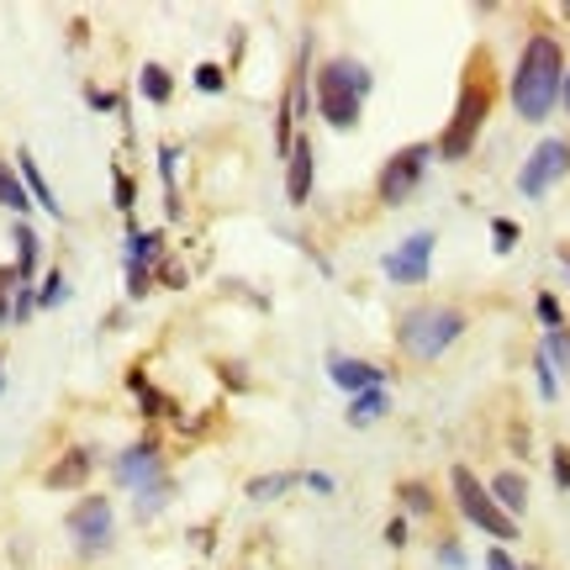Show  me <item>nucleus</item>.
<instances>
[{
    "label": "nucleus",
    "instance_id": "39448f33",
    "mask_svg": "<svg viewBox=\"0 0 570 570\" xmlns=\"http://www.w3.org/2000/svg\"><path fill=\"white\" fill-rule=\"evenodd\" d=\"M449 491H454V507H459V518L470 523V529H481L487 539L496 544H513L523 523H513L502 507H496V496L487 491V481L470 470V465H449Z\"/></svg>",
    "mask_w": 570,
    "mask_h": 570
},
{
    "label": "nucleus",
    "instance_id": "c756f323",
    "mask_svg": "<svg viewBox=\"0 0 570 570\" xmlns=\"http://www.w3.org/2000/svg\"><path fill=\"white\" fill-rule=\"evenodd\" d=\"M59 301H69V281H64V270H48L38 285V312H53Z\"/></svg>",
    "mask_w": 570,
    "mask_h": 570
},
{
    "label": "nucleus",
    "instance_id": "cd10ccee",
    "mask_svg": "<svg viewBox=\"0 0 570 570\" xmlns=\"http://www.w3.org/2000/svg\"><path fill=\"white\" fill-rule=\"evenodd\" d=\"M433 560L444 570H470V555H465V544H459L454 533H439V539H433Z\"/></svg>",
    "mask_w": 570,
    "mask_h": 570
},
{
    "label": "nucleus",
    "instance_id": "a211bd4d",
    "mask_svg": "<svg viewBox=\"0 0 570 570\" xmlns=\"http://www.w3.org/2000/svg\"><path fill=\"white\" fill-rule=\"evenodd\" d=\"M0 206L11 211V222H33V191L22 185V174H16V164H0Z\"/></svg>",
    "mask_w": 570,
    "mask_h": 570
},
{
    "label": "nucleus",
    "instance_id": "0eeeda50",
    "mask_svg": "<svg viewBox=\"0 0 570 570\" xmlns=\"http://www.w3.org/2000/svg\"><path fill=\"white\" fill-rule=\"evenodd\" d=\"M439 159L433 154V143H407V148H397L391 159L380 164V174H375V202L386 206V211H397V206H407L417 191H423V180H428V164Z\"/></svg>",
    "mask_w": 570,
    "mask_h": 570
},
{
    "label": "nucleus",
    "instance_id": "423d86ee",
    "mask_svg": "<svg viewBox=\"0 0 570 570\" xmlns=\"http://www.w3.org/2000/svg\"><path fill=\"white\" fill-rule=\"evenodd\" d=\"M64 533H69L80 560H106L117 549V507L101 491H85L80 502L64 513Z\"/></svg>",
    "mask_w": 570,
    "mask_h": 570
},
{
    "label": "nucleus",
    "instance_id": "20e7f679",
    "mask_svg": "<svg viewBox=\"0 0 570 570\" xmlns=\"http://www.w3.org/2000/svg\"><path fill=\"white\" fill-rule=\"evenodd\" d=\"M465 333H470V312L459 301H423V307H407L397 318V349L412 365H433Z\"/></svg>",
    "mask_w": 570,
    "mask_h": 570
},
{
    "label": "nucleus",
    "instance_id": "4468645a",
    "mask_svg": "<svg viewBox=\"0 0 570 570\" xmlns=\"http://www.w3.org/2000/svg\"><path fill=\"white\" fill-rule=\"evenodd\" d=\"M11 164H16V174H22V185L33 191V202H38L42 211L53 217V222H64V202L53 196V185H48V174H42L38 154H33V148H16V159H11Z\"/></svg>",
    "mask_w": 570,
    "mask_h": 570
},
{
    "label": "nucleus",
    "instance_id": "72a5a7b5",
    "mask_svg": "<svg viewBox=\"0 0 570 570\" xmlns=\"http://www.w3.org/2000/svg\"><path fill=\"white\" fill-rule=\"evenodd\" d=\"M191 80H196V90H206V95H222V90H228V75H222L217 64H202Z\"/></svg>",
    "mask_w": 570,
    "mask_h": 570
},
{
    "label": "nucleus",
    "instance_id": "7c9ffc66",
    "mask_svg": "<svg viewBox=\"0 0 570 570\" xmlns=\"http://www.w3.org/2000/svg\"><path fill=\"white\" fill-rule=\"evenodd\" d=\"M85 106L90 112H122V95L117 90H101V85H85Z\"/></svg>",
    "mask_w": 570,
    "mask_h": 570
},
{
    "label": "nucleus",
    "instance_id": "f704fd0d",
    "mask_svg": "<svg viewBox=\"0 0 570 570\" xmlns=\"http://www.w3.org/2000/svg\"><path fill=\"white\" fill-rule=\"evenodd\" d=\"M386 544H391V549H407V544H412V518H407V513L386 523Z\"/></svg>",
    "mask_w": 570,
    "mask_h": 570
},
{
    "label": "nucleus",
    "instance_id": "a878e982",
    "mask_svg": "<svg viewBox=\"0 0 570 570\" xmlns=\"http://www.w3.org/2000/svg\"><path fill=\"white\" fill-rule=\"evenodd\" d=\"M122 270H127V301H143L154 285H159V270L154 264H138V259H122Z\"/></svg>",
    "mask_w": 570,
    "mask_h": 570
},
{
    "label": "nucleus",
    "instance_id": "dca6fc26",
    "mask_svg": "<svg viewBox=\"0 0 570 570\" xmlns=\"http://www.w3.org/2000/svg\"><path fill=\"white\" fill-rule=\"evenodd\" d=\"M386 412H391V386H370L360 397H349L344 423H349V428H370V423H380Z\"/></svg>",
    "mask_w": 570,
    "mask_h": 570
},
{
    "label": "nucleus",
    "instance_id": "f8f14e48",
    "mask_svg": "<svg viewBox=\"0 0 570 570\" xmlns=\"http://www.w3.org/2000/svg\"><path fill=\"white\" fill-rule=\"evenodd\" d=\"M95 465H101V454L95 444H69L48 470H42V487L48 491H80L90 476H95Z\"/></svg>",
    "mask_w": 570,
    "mask_h": 570
},
{
    "label": "nucleus",
    "instance_id": "e433bc0d",
    "mask_svg": "<svg viewBox=\"0 0 570 570\" xmlns=\"http://www.w3.org/2000/svg\"><path fill=\"white\" fill-rule=\"evenodd\" d=\"M185 281H191V275H185V264H174V259H164V264H159V285H169V290H180Z\"/></svg>",
    "mask_w": 570,
    "mask_h": 570
},
{
    "label": "nucleus",
    "instance_id": "c9c22d12",
    "mask_svg": "<svg viewBox=\"0 0 570 570\" xmlns=\"http://www.w3.org/2000/svg\"><path fill=\"white\" fill-rule=\"evenodd\" d=\"M301 487L318 491V496H333V491H338V481H333L327 470H307V476H301Z\"/></svg>",
    "mask_w": 570,
    "mask_h": 570
},
{
    "label": "nucleus",
    "instance_id": "c03bdc74",
    "mask_svg": "<svg viewBox=\"0 0 570 570\" xmlns=\"http://www.w3.org/2000/svg\"><path fill=\"white\" fill-rule=\"evenodd\" d=\"M560 16H566V22H570V0H566V5H560Z\"/></svg>",
    "mask_w": 570,
    "mask_h": 570
},
{
    "label": "nucleus",
    "instance_id": "9b49d317",
    "mask_svg": "<svg viewBox=\"0 0 570 570\" xmlns=\"http://www.w3.org/2000/svg\"><path fill=\"white\" fill-rule=\"evenodd\" d=\"M312 180H318V138L312 132H296V143L285 154V202L307 206L312 202Z\"/></svg>",
    "mask_w": 570,
    "mask_h": 570
},
{
    "label": "nucleus",
    "instance_id": "4be33fe9",
    "mask_svg": "<svg viewBox=\"0 0 570 570\" xmlns=\"http://www.w3.org/2000/svg\"><path fill=\"white\" fill-rule=\"evenodd\" d=\"M290 487H301V476H296V470H264V476H254V481L244 487V496H248V502H281Z\"/></svg>",
    "mask_w": 570,
    "mask_h": 570
},
{
    "label": "nucleus",
    "instance_id": "aec40b11",
    "mask_svg": "<svg viewBox=\"0 0 570 570\" xmlns=\"http://www.w3.org/2000/svg\"><path fill=\"white\" fill-rule=\"evenodd\" d=\"M138 95H143L148 106H169V101H174V75L164 69L159 59H148V64L138 69Z\"/></svg>",
    "mask_w": 570,
    "mask_h": 570
},
{
    "label": "nucleus",
    "instance_id": "4c0bfd02",
    "mask_svg": "<svg viewBox=\"0 0 570 570\" xmlns=\"http://www.w3.org/2000/svg\"><path fill=\"white\" fill-rule=\"evenodd\" d=\"M487 570H523V566L507 555V544H491V549H487Z\"/></svg>",
    "mask_w": 570,
    "mask_h": 570
},
{
    "label": "nucleus",
    "instance_id": "473e14b6",
    "mask_svg": "<svg viewBox=\"0 0 570 570\" xmlns=\"http://www.w3.org/2000/svg\"><path fill=\"white\" fill-rule=\"evenodd\" d=\"M491 244H496V254H513V244H518V222H513V217H496V222H491Z\"/></svg>",
    "mask_w": 570,
    "mask_h": 570
},
{
    "label": "nucleus",
    "instance_id": "2eb2a0df",
    "mask_svg": "<svg viewBox=\"0 0 570 570\" xmlns=\"http://www.w3.org/2000/svg\"><path fill=\"white\" fill-rule=\"evenodd\" d=\"M487 491L496 496V507H502V513H507L513 523H518V518L529 513V481H523L518 470H502V476H491Z\"/></svg>",
    "mask_w": 570,
    "mask_h": 570
},
{
    "label": "nucleus",
    "instance_id": "79ce46f5",
    "mask_svg": "<svg viewBox=\"0 0 570 570\" xmlns=\"http://www.w3.org/2000/svg\"><path fill=\"white\" fill-rule=\"evenodd\" d=\"M560 112L570 117V69H566V90H560Z\"/></svg>",
    "mask_w": 570,
    "mask_h": 570
},
{
    "label": "nucleus",
    "instance_id": "b1692460",
    "mask_svg": "<svg viewBox=\"0 0 570 570\" xmlns=\"http://www.w3.org/2000/svg\"><path fill=\"white\" fill-rule=\"evenodd\" d=\"M539 354L549 360V370H555V375H566V380H570V327H555V333H544Z\"/></svg>",
    "mask_w": 570,
    "mask_h": 570
},
{
    "label": "nucleus",
    "instance_id": "a19ab883",
    "mask_svg": "<svg viewBox=\"0 0 570 570\" xmlns=\"http://www.w3.org/2000/svg\"><path fill=\"white\" fill-rule=\"evenodd\" d=\"M555 259H560V270L570 275V244H555Z\"/></svg>",
    "mask_w": 570,
    "mask_h": 570
},
{
    "label": "nucleus",
    "instance_id": "6ab92c4d",
    "mask_svg": "<svg viewBox=\"0 0 570 570\" xmlns=\"http://www.w3.org/2000/svg\"><path fill=\"white\" fill-rule=\"evenodd\" d=\"M180 143H159V180H164V217L169 222H180L185 217V206H180V180H174V169H180Z\"/></svg>",
    "mask_w": 570,
    "mask_h": 570
},
{
    "label": "nucleus",
    "instance_id": "ea45409f",
    "mask_svg": "<svg viewBox=\"0 0 570 570\" xmlns=\"http://www.w3.org/2000/svg\"><path fill=\"white\" fill-rule=\"evenodd\" d=\"M16 318H11V290H0V327H11Z\"/></svg>",
    "mask_w": 570,
    "mask_h": 570
},
{
    "label": "nucleus",
    "instance_id": "2f4dec72",
    "mask_svg": "<svg viewBox=\"0 0 570 570\" xmlns=\"http://www.w3.org/2000/svg\"><path fill=\"white\" fill-rule=\"evenodd\" d=\"M11 318H16V323H33V318H38V290H33V285H22V290L11 296Z\"/></svg>",
    "mask_w": 570,
    "mask_h": 570
},
{
    "label": "nucleus",
    "instance_id": "ddd939ff",
    "mask_svg": "<svg viewBox=\"0 0 570 570\" xmlns=\"http://www.w3.org/2000/svg\"><path fill=\"white\" fill-rule=\"evenodd\" d=\"M327 380L344 391V397H360L370 386H391V375L380 365H370L360 354H327Z\"/></svg>",
    "mask_w": 570,
    "mask_h": 570
},
{
    "label": "nucleus",
    "instance_id": "9d476101",
    "mask_svg": "<svg viewBox=\"0 0 570 570\" xmlns=\"http://www.w3.org/2000/svg\"><path fill=\"white\" fill-rule=\"evenodd\" d=\"M433 248H439V233L433 228H417L397 248L380 254V275L391 285H428V275H433Z\"/></svg>",
    "mask_w": 570,
    "mask_h": 570
},
{
    "label": "nucleus",
    "instance_id": "412c9836",
    "mask_svg": "<svg viewBox=\"0 0 570 570\" xmlns=\"http://www.w3.org/2000/svg\"><path fill=\"white\" fill-rule=\"evenodd\" d=\"M174 476H164V481H154V487H143V491H132V513H138V523H154L164 507L174 502Z\"/></svg>",
    "mask_w": 570,
    "mask_h": 570
},
{
    "label": "nucleus",
    "instance_id": "c85d7f7f",
    "mask_svg": "<svg viewBox=\"0 0 570 570\" xmlns=\"http://www.w3.org/2000/svg\"><path fill=\"white\" fill-rule=\"evenodd\" d=\"M533 318L544 323V333L566 327V307H560V296H555V290H539V296H533Z\"/></svg>",
    "mask_w": 570,
    "mask_h": 570
},
{
    "label": "nucleus",
    "instance_id": "1a4fd4ad",
    "mask_svg": "<svg viewBox=\"0 0 570 570\" xmlns=\"http://www.w3.org/2000/svg\"><path fill=\"white\" fill-rule=\"evenodd\" d=\"M570 174V138H539L529 148V159L518 164V196L523 202H544L560 180Z\"/></svg>",
    "mask_w": 570,
    "mask_h": 570
},
{
    "label": "nucleus",
    "instance_id": "f03ea898",
    "mask_svg": "<svg viewBox=\"0 0 570 570\" xmlns=\"http://www.w3.org/2000/svg\"><path fill=\"white\" fill-rule=\"evenodd\" d=\"M491 106H496V69H491V53H476L459 75V95H454V117L444 122V132L433 138V154L444 164L470 159V148L481 143V132L491 122Z\"/></svg>",
    "mask_w": 570,
    "mask_h": 570
},
{
    "label": "nucleus",
    "instance_id": "58836bf2",
    "mask_svg": "<svg viewBox=\"0 0 570 570\" xmlns=\"http://www.w3.org/2000/svg\"><path fill=\"white\" fill-rule=\"evenodd\" d=\"M555 487L570 491V449H566V444L555 449Z\"/></svg>",
    "mask_w": 570,
    "mask_h": 570
},
{
    "label": "nucleus",
    "instance_id": "6e6552de",
    "mask_svg": "<svg viewBox=\"0 0 570 570\" xmlns=\"http://www.w3.org/2000/svg\"><path fill=\"white\" fill-rule=\"evenodd\" d=\"M106 470H112V487L117 491H143L154 487V481H164L169 476V459H164V439L159 433H148V439H132V444H122L112 459H106Z\"/></svg>",
    "mask_w": 570,
    "mask_h": 570
},
{
    "label": "nucleus",
    "instance_id": "7ed1b4c3",
    "mask_svg": "<svg viewBox=\"0 0 570 570\" xmlns=\"http://www.w3.org/2000/svg\"><path fill=\"white\" fill-rule=\"evenodd\" d=\"M375 90V69L354 53H333L318 64V80H312V106L333 132H354L365 122V101Z\"/></svg>",
    "mask_w": 570,
    "mask_h": 570
},
{
    "label": "nucleus",
    "instance_id": "37998d69",
    "mask_svg": "<svg viewBox=\"0 0 570 570\" xmlns=\"http://www.w3.org/2000/svg\"><path fill=\"white\" fill-rule=\"evenodd\" d=\"M0 397H5V354H0Z\"/></svg>",
    "mask_w": 570,
    "mask_h": 570
},
{
    "label": "nucleus",
    "instance_id": "f3484780",
    "mask_svg": "<svg viewBox=\"0 0 570 570\" xmlns=\"http://www.w3.org/2000/svg\"><path fill=\"white\" fill-rule=\"evenodd\" d=\"M5 233H11V248H16V270H22L27 281H38V275H42V238H38V228H33V222H11Z\"/></svg>",
    "mask_w": 570,
    "mask_h": 570
},
{
    "label": "nucleus",
    "instance_id": "bb28decb",
    "mask_svg": "<svg viewBox=\"0 0 570 570\" xmlns=\"http://www.w3.org/2000/svg\"><path fill=\"white\" fill-rule=\"evenodd\" d=\"M529 370H533V386H539V402H560V375L549 370V360L539 349L529 354Z\"/></svg>",
    "mask_w": 570,
    "mask_h": 570
},
{
    "label": "nucleus",
    "instance_id": "393cba45",
    "mask_svg": "<svg viewBox=\"0 0 570 570\" xmlns=\"http://www.w3.org/2000/svg\"><path fill=\"white\" fill-rule=\"evenodd\" d=\"M112 202H117V211L132 222V206H138V180L122 169V159H112Z\"/></svg>",
    "mask_w": 570,
    "mask_h": 570
},
{
    "label": "nucleus",
    "instance_id": "f257e3e1",
    "mask_svg": "<svg viewBox=\"0 0 570 570\" xmlns=\"http://www.w3.org/2000/svg\"><path fill=\"white\" fill-rule=\"evenodd\" d=\"M566 48L555 33H533L523 42V53H518V69H513V112L523 117L529 127L549 122L555 112H560V90H566Z\"/></svg>",
    "mask_w": 570,
    "mask_h": 570
},
{
    "label": "nucleus",
    "instance_id": "5701e85b",
    "mask_svg": "<svg viewBox=\"0 0 570 570\" xmlns=\"http://www.w3.org/2000/svg\"><path fill=\"white\" fill-rule=\"evenodd\" d=\"M397 502L407 518H433L439 513V496L428 491V481H397Z\"/></svg>",
    "mask_w": 570,
    "mask_h": 570
},
{
    "label": "nucleus",
    "instance_id": "a18cd8bd",
    "mask_svg": "<svg viewBox=\"0 0 570 570\" xmlns=\"http://www.w3.org/2000/svg\"><path fill=\"white\" fill-rule=\"evenodd\" d=\"M523 570H544V566H533V560H529V566H523Z\"/></svg>",
    "mask_w": 570,
    "mask_h": 570
}]
</instances>
